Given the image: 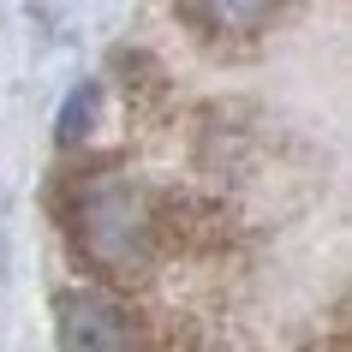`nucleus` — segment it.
Listing matches in <instances>:
<instances>
[{
  "label": "nucleus",
  "instance_id": "obj_1",
  "mask_svg": "<svg viewBox=\"0 0 352 352\" xmlns=\"http://www.w3.org/2000/svg\"><path fill=\"white\" fill-rule=\"evenodd\" d=\"M66 233L78 257L108 280H144L162 257V215H155V186L131 179L120 167H102L72 186L66 204Z\"/></svg>",
  "mask_w": 352,
  "mask_h": 352
},
{
  "label": "nucleus",
  "instance_id": "obj_2",
  "mask_svg": "<svg viewBox=\"0 0 352 352\" xmlns=\"http://www.w3.org/2000/svg\"><path fill=\"white\" fill-rule=\"evenodd\" d=\"M54 346L60 352H149L144 322L108 287H66L54 298Z\"/></svg>",
  "mask_w": 352,
  "mask_h": 352
},
{
  "label": "nucleus",
  "instance_id": "obj_3",
  "mask_svg": "<svg viewBox=\"0 0 352 352\" xmlns=\"http://www.w3.org/2000/svg\"><path fill=\"white\" fill-rule=\"evenodd\" d=\"M179 19L215 24V30H233V36H257V30L280 24V6H245V0H233V6H179Z\"/></svg>",
  "mask_w": 352,
  "mask_h": 352
},
{
  "label": "nucleus",
  "instance_id": "obj_4",
  "mask_svg": "<svg viewBox=\"0 0 352 352\" xmlns=\"http://www.w3.org/2000/svg\"><path fill=\"white\" fill-rule=\"evenodd\" d=\"M96 102H102V90H96V84H84V90L66 96V108H60V144H78V138H90Z\"/></svg>",
  "mask_w": 352,
  "mask_h": 352
}]
</instances>
